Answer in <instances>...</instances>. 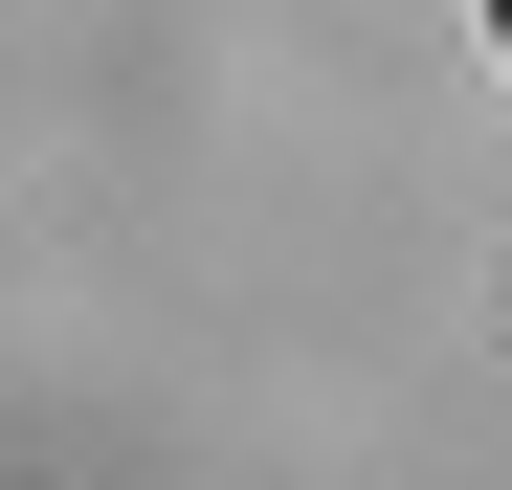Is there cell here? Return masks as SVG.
I'll list each match as a JSON object with an SVG mask.
<instances>
[{"label":"cell","mask_w":512,"mask_h":490,"mask_svg":"<svg viewBox=\"0 0 512 490\" xmlns=\"http://www.w3.org/2000/svg\"><path fill=\"white\" fill-rule=\"evenodd\" d=\"M490 45H512V0H490Z\"/></svg>","instance_id":"1"}]
</instances>
